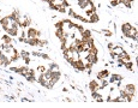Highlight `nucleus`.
<instances>
[{
	"label": "nucleus",
	"mask_w": 138,
	"mask_h": 108,
	"mask_svg": "<svg viewBox=\"0 0 138 108\" xmlns=\"http://www.w3.org/2000/svg\"><path fill=\"white\" fill-rule=\"evenodd\" d=\"M27 35H28V37H36V39H39V37L41 36V33H40L37 29L29 28V29L27 30Z\"/></svg>",
	"instance_id": "1"
},
{
	"label": "nucleus",
	"mask_w": 138,
	"mask_h": 108,
	"mask_svg": "<svg viewBox=\"0 0 138 108\" xmlns=\"http://www.w3.org/2000/svg\"><path fill=\"white\" fill-rule=\"evenodd\" d=\"M71 65L75 68H77L78 71H84V70H85V64H84L81 59H78V60H76V61H72Z\"/></svg>",
	"instance_id": "2"
},
{
	"label": "nucleus",
	"mask_w": 138,
	"mask_h": 108,
	"mask_svg": "<svg viewBox=\"0 0 138 108\" xmlns=\"http://www.w3.org/2000/svg\"><path fill=\"white\" fill-rule=\"evenodd\" d=\"M0 24H1L2 29H4L5 31H7L8 28H10V25H11V19H10V17H5V18L0 19Z\"/></svg>",
	"instance_id": "3"
},
{
	"label": "nucleus",
	"mask_w": 138,
	"mask_h": 108,
	"mask_svg": "<svg viewBox=\"0 0 138 108\" xmlns=\"http://www.w3.org/2000/svg\"><path fill=\"white\" fill-rule=\"evenodd\" d=\"M126 37H130V39H133V40H137V29L132 27L126 34H124Z\"/></svg>",
	"instance_id": "4"
},
{
	"label": "nucleus",
	"mask_w": 138,
	"mask_h": 108,
	"mask_svg": "<svg viewBox=\"0 0 138 108\" xmlns=\"http://www.w3.org/2000/svg\"><path fill=\"white\" fill-rule=\"evenodd\" d=\"M11 62H12L11 59H8L6 55H4V54L1 55V58H0V66H4V67H5V66H8Z\"/></svg>",
	"instance_id": "5"
},
{
	"label": "nucleus",
	"mask_w": 138,
	"mask_h": 108,
	"mask_svg": "<svg viewBox=\"0 0 138 108\" xmlns=\"http://www.w3.org/2000/svg\"><path fill=\"white\" fill-rule=\"evenodd\" d=\"M87 61H88V62H91L92 65L97 64V54L87 53Z\"/></svg>",
	"instance_id": "6"
},
{
	"label": "nucleus",
	"mask_w": 138,
	"mask_h": 108,
	"mask_svg": "<svg viewBox=\"0 0 138 108\" xmlns=\"http://www.w3.org/2000/svg\"><path fill=\"white\" fill-rule=\"evenodd\" d=\"M89 89H90V91L92 93V91H97L98 90V83H97L96 81H91L89 83Z\"/></svg>",
	"instance_id": "7"
},
{
	"label": "nucleus",
	"mask_w": 138,
	"mask_h": 108,
	"mask_svg": "<svg viewBox=\"0 0 138 108\" xmlns=\"http://www.w3.org/2000/svg\"><path fill=\"white\" fill-rule=\"evenodd\" d=\"M125 90H126L130 95H135V94H136V87H135L133 84H127V85L125 87Z\"/></svg>",
	"instance_id": "8"
},
{
	"label": "nucleus",
	"mask_w": 138,
	"mask_h": 108,
	"mask_svg": "<svg viewBox=\"0 0 138 108\" xmlns=\"http://www.w3.org/2000/svg\"><path fill=\"white\" fill-rule=\"evenodd\" d=\"M118 58H120V59H123V60H124L125 62H126V61H129V60H130V56H129V54L126 53L125 51H123L121 53L119 54V55H118ZM125 62H124V64H125Z\"/></svg>",
	"instance_id": "9"
},
{
	"label": "nucleus",
	"mask_w": 138,
	"mask_h": 108,
	"mask_svg": "<svg viewBox=\"0 0 138 108\" xmlns=\"http://www.w3.org/2000/svg\"><path fill=\"white\" fill-rule=\"evenodd\" d=\"M37 40L39 39H36V37H28V40H24L27 43H29L30 46H36L37 45Z\"/></svg>",
	"instance_id": "10"
},
{
	"label": "nucleus",
	"mask_w": 138,
	"mask_h": 108,
	"mask_svg": "<svg viewBox=\"0 0 138 108\" xmlns=\"http://www.w3.org/2000/svg\"><path fill=\"white\" fill-rule=\"evenodd\" d=\"M7 35H10L11 37H14V36H17V35H18V30H17V29H14V28H8V30H7Z\"/></svg>",
	"instance_id": "11"
},
{
	"label": "nucleus",
	"mask_w": 138,
	"mask_h": 108,
	"mask_svg": "<svg viewBox=\"0 0 138 108\" xmlns=\"http://www.w3.org/2000/svg\"><path fill=\"white\" fill-rule=\"evenodd\" d=\"M108 74H109V72H108L107 70H103V71H101V72L97 73V78H98V79H104Z\"/></svg>",
	"instance_id": "12"
},
{
	"label": "nucleus",
	"mask_w": 138,
	"mask_h": 108,
	"mask_svg": "<svg viewBox=\"0 0 138 108\" xmlns=\"http://www.w3.org/2000/svg\"><path fill=\"white\" fill-rule=\"evenodd\" d=\"M123 81V77L120 76V74H113L112 77H110V83H114V82H120Z\"/></svg>",
	"instance_id": "13"
},
{
	"label": "nucleus",
	"mask_w": 138,
	"mask_h": 108,
	"mask_svg": "<svg viewBox=\"0 0 138 108\" xmlns=\"http://www.w3.org/2000/svg\"><path fill=\"white\" fill-rule=\"evenodd\" d=\"M88 22H90V23H96V22H98V16H97L96 13H92L90 16V18L88 19Z\"/></svg>",
	"instance_id": "14"
},
{
	"label": "nucleus",
	"mask_w": 138,
	"mask_h": 108,
	"mask_svg": "<svg viewBox=\"0 0 138 108\" xmlns=\"http://www.w3.org/2000/svg\"><path fill=\"white\" fill-rule=\"evenodd\" d=\"M131 28H132L131 24H129V23H125V24H123V33H124V34H126V33H127V31L131 29Z\"/></svg>",
	"instance_id": "15"
},
{
	"label": "nucleus",
	"mask_w": 138,
	"mask_h": 108,
	"mask_svg": "<svg viewBox=\"0 0 138 108\" xmlns=\"http://www.w3.org/2000/svg\"><path fill=\"white\" fill-rule=\"evenodd\" d=\"M2 41H4V43H12V39H11L10 35H5L2 37Z\"/></svg>",
	"instance_id": "16"
},
{
	"label": "nucleus",
	"mask_w": 138,
	"mask_h": 108,
	"mask_svg": "<svg viewBox=\"0 0 138 108\" xmlns=\"http://www.w3.org/2000/svg\"><path fill=\"white\" fill-rule=\"evenodd\" d=\"M55 28L56 29H62L64 28V22H58V23H55Z\"/></svg>",
	"instance_id": "17"
},
{
	"label": "nucleus",
	"mask_w": 138,
	"mask_h": 108,
	"mask_svg": "<svg viewBox=\"0 0 138 108\" xmlns=\"http://www.w3.org/2000/svg\"><path fill=\"white\" fill-rule=\"evenodd\" d=\"M48 70H49V71H52V72H54V71H59V70H58V65H55V64H53Z\"/></svg>",
	"instance_id": "18"
},
{
	"label": "nucleus",
	"mask_w": 138,
	"mask_h": 108,
	"mask_svg": "<svg viewBox=\"0 0 138 108\" xmlns=\"http://www.w3.org/2000/svg\"><path fill=\"white\" fill-rule=\"evenodd\" d=\"M118 4H120L119 0H113V1H112V6H117Z\"/></svg>",
	"instance_id": "19"
},
{
	"label": "nucleus",
	"mask_w": 138,
	"mask_h": 108,
	"mask_svg": "<svg viewBox=\"0 0 138 108\" xmlns=\"http://www.w3.org/2000/svg\"><path fill=\"white\" fill-rule=\"evenodd\" d=\"M37 70H39V71H41L42 73H43V72L46 71V67H45V66H39V67H37Z\"/></svg>",
	"instance_id": "20"
},
{
	"label": "nucleus",
	"mask_w": 138,
	"mask_h": 108,
	"mask_svg": "<svg viewBox=\"0 0 138 108\" xmlns=\"http://www.w3.org/2000/svg\"><path fill=\"white\" fill-rule=\"evenodd\" d=\"M91 66H92V64H91V62H88V64H85V68H88V70H90V68H91Z\"/></svg>",
	"instance_id": "21"
},
{
	"label": "nucleus",
	"mask_w": 138,
	"mask_h": 108,
	"mask_svg": "<svg viewBox=\"0 0 138 108\" xmlns=\"http://www.w3.org/2000/svg\"><path fill=\"white\" fill-rule=\"evenodd\" d=\"M108 47H109V49H113V47H114V45H113V43H109V45H108Z\"/></svg>",
	"instance_id": "22"
},
{
	"label": "nucleus",
	"mask_w": 138,
	"mask_h": 108,
	"mask_svg": "<svg viewBox=\"0 0 138 108\" xmlns=\"http://www.w3.org/2000/svg\"><path fill=\"white\" fill-rule=\"evenodd\" d=\"M104 34L107 35V36H110V35H112V33H110V31H104Z\"/></svg>",
	"instance_id": "23"
},
{
	"label": "nucleus",
	"mask_w": 138,
	"mask_h": 108,
	"mask_svg": "<svg viewBox=\"0 0 138 108\" xmlns=\"http://www.w3.org/2000/svg\"><path fill=\"white\" fill-rule=\"evenodd\" d=\"M1 55H2V52H1V51H0V58H1Z\"/></svg>",
	"instance_id": "24"
},
{
	"label": "nucleus",
	"mask_w": 138,
	"mask_h": 108,
	"mask_svg": "<svg viewBox=\"0 0 138 108\" xmlns=\"http://www.w3.org/2000/svg\"><path fill=\"white\" fill-rule=\"evenodd\" d=\"M129 1H130V2H132V1H135V0H129Z\"/></svg>",
	"instance_id": "25"
}]
</instances>
